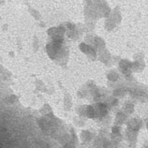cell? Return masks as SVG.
Segmentation results:
<instances>
[{"mask_svg":"<svg viewBox=\"0 0 148 148\" xmlns=\"http://www.w3.org/2000/svg\"><path fill=\"white\" fill-rule=\"evenodd\" d=\"M132 67V64L130 61L127 60H122L120 62V68H121L122 71L126 74V75H128L130 74V69Z\"/></svg>","mask_w":148,"mask_h":148,"instance_id":"cell-4","label":"cell"},{"mask_svg":"<svg viewBox=\"0 0 148 148\" xmlns=\"http://www.w3.org/2000/svg\"><path fill=\"white\" fill-rule=\"evenodd\" d=\"M107 77L108 79L110 81H117L118 80V74L116 73L115 71H110L107 74Z\"/></svg>","mask_w":148,"mask_h":148,"instance_id":"cell-6","label":"cell"},{"mask_svg":"<svg viewBox=\"0 0 148 148\" xmlns=\"http://www.w3.org/2000/svg\"><path fill=\"white\" fill-rule=\"evenodd\" d=\"M140 125H141V123H140L139 119H133V120H131V122L130 124V127L132 128V130H137L140 127Z\"/></svg>","mask_w":148,"mask_h":148,"instance_id":"cell-5","label":"cell"},{"mask_svg":"<svg viewBox=\"0 0 148 148\" xmlns=\"http://www.w3.org/2000/svg\"><path fill=\"white\" fill-rule=\"evenodd\" d=\"M94 110L96 116H104L108 112V107L103 103H98L96 106H94Z\"/></svg>","mask_w":148,"mask_h":148,"instance_id":"cell-3","label":"cell"},{"mask_svg":"<svg viewBox=\"0 0 148 148\" xmlns=\"http://www.w3.org/2000/svg\"><path fill=\"white\" fill-rule=\"evenodd\" d=\"M124 111L127 112V114H130V112H133V105L130 103H126L124 106Z\"/></svg>","mask_w":148,"mask_h":148,"instance_id":"cell-7","label":"cell"},{"mask_svg":"<svg viewBox=\"0 0 148 148\" xmlns=\"http://www.w3.org/2000/svg\"><path fill=\"white\" fill-rule=\"evenodd\" d=\"M80 49H81L82 52L86 53L90 58H92V59H95L96 53H95L94 49H93L91 46H89L88 44H85V43H81L80 44Z\"/></svg>","mask_w":148,"mask_h":148,"instance_id":"cell-2","label":"cell"},{"mask_svg":"<svg viewBox=\"0 0 148 148\" xmlns=\"http://www.w3.org/2000/svg\"><path fill=\"white\" fill-rule=\"evenodd\" d=\"M47 53L50 57L53 60L62 59L67 54L64 53V47L62 44V40H53L47 45Z\"/></svg>","mask_w":148,"mask_h":148,"instance_id":"cell-1","label":"cell"},{"mask_svg":"<svg viewBox=\"0 0 148 148\" xmlns=\"http://www.w3.org/2000/svg\"><path fill=\"white\" fill-rule=\"evenodd\" d=\"M125 119H126V116H125V114H121V112H119V114H117V121H120L121 123H123V121Z\"/></svg>","mask_w":148,"mask_h":148,"instance_id":"cell-8","label":"cell"}]
</instances>
